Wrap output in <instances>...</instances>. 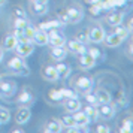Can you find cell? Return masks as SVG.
<instances>
[{"label":"cell","instance_id":"cell-40","mask_svg":"<svg viewBox=\"0 0 133 133\" xmlns=\"http://www.w3.org/2000/svg\"><path fill=\"white\" fill-rule=\"evenodd\" d=\"M14 12H15V15H17V17L25 18V12H24V11H23V9H21L19 6H17V8H15V9H14Z\"/></svg>","mask_w":133,"mask_h":133},{"label":"cell","instance_id":"cell-25","mask_svg":"<svg viewBox=\"0 0 133 133\" xmlns=\"http://www.w3.org/2000/svg\"><path fill=\"white\" fill-rule=\"evenodd\" d=\"M123 18H124V15L120 12L117 14H111V15H108V18H106V21H108V24L111 25H118L123 23Z\"/></svg>","mask_w":133,"mask_h":133},{"label":"cell","instance_id":"cell-13","mask_svg":"<svg viewBox=\"0 0 133 133\" xmlns=\"http://www.w3.org/2000/svg\"><path fill=\"white\" fill-rule=\"evenodd\" d=\"M31 42L37 45V46H45V45H48L49 43V36L46 31L43 30H37L36 29V33H35V37H33V41Z\"/></svg>","mask_w":133,"mask_h":133},{"label":"cell","instance_id":"cell-8","mask_svg":"<svg viewBox=\"0 0 133 133\" xmlns=\"http://www.w3.org/2000/svg\"><path fill=\"white\" fill-rule=\"evenodd\" d=\"M97 114L103 120H111L115 115V109H114V106H111V103H100V106L97 108Z\"/></svg>","mask_w":133,"mask_h":133},{"label":"cell","instance_id":"cell-44","mask_svg":"<svg viewBox=\"0 0 133 133\" xmlns=\"http://www.w3.org/2000/svg\"><path fill=\"white\" fill-rule=\"evenodd\" d=\"M85 2H88V3H97L99 0H85Z\"/></svg>","mask_w":133,"mask_h":133},{"label":"cell","instance_id":"cell-26","mask_svg":"<svg viewBox=\"0 0 133 133\" xmlns=\"http://www.w3.org/2000/svg\"><path fill=\"white\" fill-rule=\"evenodd\" d=\"M31 9L36 15H45L48 12V5H42V3H36V2H31Z\"/></svg>","mask_w":133,"mask_h":133},{"label":"cell","instance_id":"cell-6","mask_svg":"<svg viewBox=\"0 0 133 133\" xmlns=\"http://www.w3.org/2000/svg\"><path fill=\"white\" fill-rule=\"evenodd\" d=\"M72 117H73V120H75V123H76V126H79L81 129H82V132H88L87 129H88V124H90L91 121L81 109L76 111V112H73Z\"/></svg>","mask_w":133,"mask_h":133},{"label":"cell","instance_id":"cell-7","mask_svg":"<svg viewBox=\"0 0 133 133\" xmlns=\"http://www.w3.org/2000/svg\"><path fill=\"white\" fill-rule=\"evenodd\" d=\"M31 117V111L29 106H21V108H18V111H17V114H15V121H17V124H19V126H23V124H25L27 121L30 120Z\"/></svg>","mask_w":133,"mask_h":133},{"label":"cell","instance_id":"cell-12","mask_svg":"<svg viewBox=\"0 0 133 133\" xmlns=\"http://www.w3.org/2000/svg\"><path fill=\"white\" fill-rule=\"evenodd\" d=\"M66 14H67V17H69V19H70V23H73V24L79 23V21L82 19V17H84L82 11H81L78 6H70V8H67V9H66Z\"/></svg>","mask_w":133,"mask_h":133},{"label":"cell","instance_id":"cell-22","mask_svg":"<svg viewBox=\"0 0 133 133\" xmlns=\"http://www.w3.org/2000/svg\"><path fill=\"white\" fill-rule=\"evenodd\" d=\"M17 45H18V39H17V36H14V35L6 36L5 41H3V48L6 49V51H14Z\"/></svg>","mask_w":133,"mask_h":133},{"label":"cell","instance_id":"cell-24","mask_svg":"<svg viewBox=\"0 0 133 133\" xmlns=\"http://www.w3.org/2000/svg\"><path fill=\"white\" fill-rule=\"evenodd\" d=\"M88 118H90V121H94L99 118V114H97V108L94 106V105H88V106H85L84 111H82Z\"/></svg>","mask_w":133,"mask_h":133},{"label":"cell","instance_id":"cell-38","mask_svg":"<svg viewBox=\"0 0 133 133\" xmlns=\"http://www.w3.org/2000/svg\"><path fill=\"white\" fill-rule=\"evenodd\" d=\"M58 17H60L61 23H64V24H69V23H70V19H69V17H67L66 11H61V12H58Z\"/></svg>","mask_w":133,"mask_h":133},{"label":"cell","instance_id":"cell-18","mask_svg":"<svg viewBox=\"0 0 133 133\" xmlns=\"http://www.w3.org/2000/svg\"><path fill=\"white\" fill-rule=\"evenodd\" d=\"M63 126H61L60 120H57V118H52V120H49L46 123V126H45V132L46 133H60Z\"/></svg>","mask_w":133,"mask_h":133},{"label":"cell","instance_id":"cell-5","mask_svg":"<svg viewBox=\"0 0 133 133\" xmlns=\"http://www.w3.org/2000/svg\"><path fill=\"white\" fill-rule=\"evenodd\" d=\"M33 51H35V43L33 42H18V45L15 46V52L21 58H25V57L31 55Z\"/></svg>","mask_w":133,"mask_h":133},{"label":"cell","instance_id":"cell-36","mask_svg":"<svg viewBox=\"0 0 133 133\" xmlns=\"http://www.w3.org/2000/svg\"><path fill=\"white\" fill-rule=\"evenodd\" d=\"M87 52H88V54H90L96 61H97V58H100V57H102V52H100L97 48H87Z\"/></svg>","mask_w":133,"mask_h":133},{"label":"cell","instance_id":"cell-14","mask_svg":"<svg viewBox=\"0 0 133 133\" xmlns=\"http://www.w3.org/2000/svg\"><path fill=\"white\" fill-rule=\"evenodd\" d=\"M63 105H64V109H66L67 114H73V112H76V111H79V109L82 108V105H81L78 97H75V99H66Z\"/></svg>","mask_w":133,"mask_h":133},{"label":"cell","instance_id":"cell-10","mask_svg":"<svg viewBox=\"0 0 133 133\" xmlns=\"http://www.w3.org/2000/svg\"><path fill=\"white\" fill-rule=\"evenodd\" d=\"M66 45L67 48H69V51L70 52H73V54H84L85 51H87V46H85L82 42H79V41H76V39H72V41H66Z\"/></svg>","mask_w":133,"mask_h":133},{"label":"cell","instance_id":"cell-20","mask_svg":"<svg viewBox=\"0 0 133 133\" xmlns=\"http://www.w3.org/2000/svg\"><path fill=\"white\" fill-rule=\"evenodd\" d=\"M49 43H51V46H64L66 45V37L57 31L54 35H49Z\"/></svg>","mask_w":133,"mask_h":133},{"label":"cell","instance_id":"cell-2","mask_svg":"<svg viewBox=\"0 0 133 133\" xmlns=\"http://www.w3.org/2000/svg\"><path fill=\"white\" fill-rule=\"evenodd\" d=\"M75 87H76V93H78V94L91 93V88H93V79H91L90 76L81 75V76L76 78V81H75Z\"/></svg>","mask_w":133,"mask_h":133},{"label":"cell","instance_id":"cell-16","mask_svg":"<svg viewBox=\"0 0 133 133\" xmlns=\"http://www.w3.org/2000/svg\"><path fill=\"white\" fill-rule=\"evenodd\" d=\"M103 42L106 43L109 48H117V46H120L123 43V39L118 35H115V33H109V35H105Z\"/></svg>","mask_w":133,"mask_h":133},{"label":"cell","instance_id":"cell-45","mask_svg":"<svg viewBox=\"0 0 133 133\" xmlns=\"http://www.w3.org/2000/svg\"><path fill=\"white\" fill-rule=\"evenodd\" d=\"M0 79H2V75H0Z\"/></svg>","mask_w":133,"mask_h":133},{"label":"cell","instance_id":"cell-1","mask_svg":"<svg viewBox=\"0 0 133 133\" xmlns=\"http://www.w3.org/2000/svg\"><path fill=\"white\" fill-rule=\"evenodd\" d=\"M8 67L17 75H29V67L19 55H15L8 61Z\"/></svg>","mask_w":133,"mask_h":133},{"label":"cell","instance_id":"cell-11","mask_svg":"<svg viewBox=\"0 0 133 133\" xmlns=\"http://www.w3.org/2000/svg\"><path fill=\"white\" fill-rule=\"evenodd\" d=\"M42 76L43 79H46L49 82H55V81H58V73L55 70L54 66H51V64H46V66L42 69Z\"/></svg>","mask_w":133,"mask_h":133},{"label":"cell","instance_id":"cell-32","mask_svg":"<svg viewBox=\"0 0 133 133\" xmlns=\"http://www.w3.org/2000/svg\"><path fill=\"white\" fill-rule=\"evenodd\" d=\"M60 93L63 94V97H66V99H75V97H78V93L73 90H69V88H60Z\"/></svg>","mask_w":133,"mask_h":133},{"label":"cell","instance_id":"cell-15","mask_svg":"<svg viewBox=\"0 0 133 133\" xmlns=\"http://www.w3.org/2000/svg\"><path fill=\"white\" fill-rule=\"evenodd\" d=\"M54 67H55V70H57V73H58V78H60V79L69 78V76H70V73H72L70 66L66 64V63H63V61H58Z\"/></svg>","mask_w":133,"mask_h":133},{"label":"cell","instance_id":"cell-42","mask_svg":"<svg viewBox=\"0 0 133 133\" xmlns=\"http://www.w3.org/2000/svg\"><path fill=\"white\" fill-rule=\"evenodd\" d=\"M8 0H0V6H3V5H6Z\"/></svg>","mask_w":133,"mask_h":133},{"label":"cell","instance_id":"cell-27","mask_svg":"<svg viewBox=\"0 0 133 133\" xmlns=\"http://www.w3.org/2000/svg\"><path fill=\"white\" fill-rule=\"evenodd\" d=\"M9 121H11V112H9V109L0 106V124L3 126V124H8Z\"/></svg>","mask_w":133,"mask_h":133},{"label":"cell","instance_id":"cell-17","mask_svg":"<svg viewBox=\"0 0 133 133\" xmlns=\"http://www.w3.org/2000/svg\"><path fill=\"white\" fill-rule=\"evenodd\" d=\"M67 55V49L64 46H52L51 48V57L55 61H63Z\"/></svg>","mask_w":133,"mask_h":133},{"label":"cell","instance_id":"cell-23","mask_svg":"<svg viewBox=\"0 0 133 133\" xmlns=\"http://www.w3.org/2000/svg\"><path fill=\"white\" fill-rule=\"evenodd\" d=\"M48 99L51 103H54V105H58V103L63 102V94L60 93V90H55V88H52V90L48 91Z\"/></svg>","mask_w":133,"mask_h":133},{"label":"cell","instance_id":"cell-4","mask_svg":"<svg viewBox=\"0 0 133 133\" xmlns=\"http://www.w3.org/2000/svg\"><path fill=\"white\" fill-rule=\"evenodd\" d=\"M105 30H103L102 25H93L90 30H88V41L93 43H102L105 39Z\"/></svg>","mask_w":133,"mask_h":133},{"label":"cell","instance_id":"cell-34","mask_svg":"<svg viewBox=\"0 0 133 133\" xmlns=\"http://www.w3.org/2000/svg\"><path fill=\"white\" fill-rule=\"evenodd\" d=\"M29 24L25 18H21V17H17V18L14 19V25H15V29H24L25 25Z\"/></svg>","mask_w":133,"mask_h":133},{"label":"cell","instance_id":"cell-41","mask_svg":"<svg viewBox=\"0 0 133 133\" xmlns=\"http://www.w3.org/2000/svg\"><path fill=\"white\" fill-rule=\"evenodd\" d=\"M31 2H36V3H42V5H48V0H31Z\"/></svg>","mask_w":133,"mask_h":133},{"label":"cell","instance_id":"cell-28","mask_svg":"<svg viewBox=\"0 0 133 133\" xmlns=\"http://www.w3.org/2000/svg\"><path fill=\"white\" fill-rule=\"evenodd\" d=\"M114 27H115V29H114V33H115V35H118V36L123 39V41H126L127 37H129V33H130V31L127 30L126 27H123L121 24L114 25Z\"/></svg>","mask_w":133,"mask_h":133},{"label":"cell","instance_id":"cell-30","mask_svg":"<svg viewBox=\"0 0 133 133\" xmlns=\"http://www.w3.org/2000/svg\"><path fill=\"white\" fill-rule=\"evenodd\" d=\"M23 33H24V36L29 39V41H33V37H35V33H36V29L33 27V25H30V24H27L23 29Z\"/></svg>","mask_w":133,"mask_h":133},{"label":"cell","instance_id":"cell-33","mask_svg":"<svg viewBox=\"0 0 133 133\" xmlns=\"http://www.w3.org/2000/svg\"><path fill=\"white\" fill-rule=\"evenodd\" d=\"M121 133H130L133 132V126H132V121L130 120H124V123H123V126H121L120 129Z\"/></svg>","mask_w":133,"mask_h":133},{"label":"cell","instance_id":"cell-43","mask_svg":"<svg viewBox=\"0 0 133 133\" xmlns=\"http://www.w3.org/2000/svg\"><path fill=\"white\" fill-rule=\"evenodd\" d=\"M2 60H3V51L0 49V63H2Z\"/></svg>","mask_w":133,"mask_h":133},{"label":"cell","instance_id":"cell-35","mask_svg":"<svg viewBox=\"0 0 133 133\" xmlns=\"http://www.w3.org/2000/svg\"><path fill=\"white\" fill-rule=\"evenodd\" d=\"M102 11H103V9H102V6H100V3H99V2H97V3H91V6H90L91 15H99Z\"/></svg>","mask_w":133,"mask_h":133},{"label":"cell","instance_id":"cell-21","mask_svg":"<svg viewBox=\"0 0 133 133\" xmlns=\"http://www.w3.org/2000/svg\"><path fill=\"white\" fill-rule=\"evenodd\" d=\"M33 94L31 93H29V91H23L21 94H18V97H17V103H19V105H24V106H29V105H31L33 103Z\"/></svg>","mask_w":133,"mask_h":133},{"label":"cell","instance_id":"cell-19","mask_svg":"<svg viewBox=\"0 0 133 133\" xmlns=\"http://www.w3.org/2000/svg\"><path fill=\"white\" fill-rule=\"evenodd\" d=\"M94 96H96L97 99V105H100V103H111V94H109V91L103 90V88H99V90H96V93H94Z\"/></svg>","mask_w":133,"mask_h":133},{"label":"cell","instance_id":"cell-29","mask_svg":"<svg viewBox=\"0 0 133 133\" xmlns=\"http://www.w3.org/2000/svg\"><path fill=\"white\" fill-rule=\"evenodd\" d=\"M61 126H64V127H73V126H76V123H75V120H73V117L72 114H69V115H63L61 117Z\"/></svg>","mask_w":133,"mask_h":133},{"label":"cell","instance_id":"cell-37","mask_svg":"<svg viewBox=\"0 0 133 133\" xmlns=\"http://www.w3.org/2000/svg\"><path fill=\"white\" fill-rule=\"evenodd\" d=\"M85 96V100L90 103V105H94V106H97V99L94 94H90V93H87V94H84Z\"/></svg>","mask_w":133,"mask_h":133},{"label":"cell","instance_id":"cell-3","mask_svg":"<svg viewBox=\"0 0 133 133\" xmlns=\"http://www.w3.org/2000/svg\"><path fill=\"white\" fill-rule=\"evenodd\" d=\"M17 93V84L12 81H2L0 79V97L2 99H11Z\"/></svg>","mask_w":133,"mask_h":133},{"label":"cell","instance_id":"cell-39","mask_svg":"<svg viewBox=\"0 0 133 133\" xmlns=\"http://www.w3.org/2000/svg\"><path fill=\"white\" fill-rule=\"evenodd\" d=\"M96 130H97V133H109L111 132V129L108 126H103V124H99Z\"/></svg>","mask_w":133,"mask_h":133},{"label":"cell","instance_id":"cell-31","mask_svg":"<svg viewBox=\"0 0 133 133\" xmlns=\"http://www.w3.org/2000/svg\"><path fill=\"white\" fill-rule=\"evenodd\" d=\"M76 41H79V42H82L84 45H87V43L90 42L88 41V31H85V30H81L76 33Z\"/></svg>","mask_w":133,"mask_h":133},{"label":"cell","instance_id":"cell-9","mask_svg":"<svg viewBox=\"0 0 133 133\" xmlns=\"http://www.w3.org/2000/svg\"><path fill=\"white\" fill-rule=\"evenodd\" d=\"M79 66H81V69H85V70H88V69H93V67L96 66V60L91 57L87 51H85L84 54H79Z\"/></svg>","mask_w":133,"mask_h":133}]
</instances>
